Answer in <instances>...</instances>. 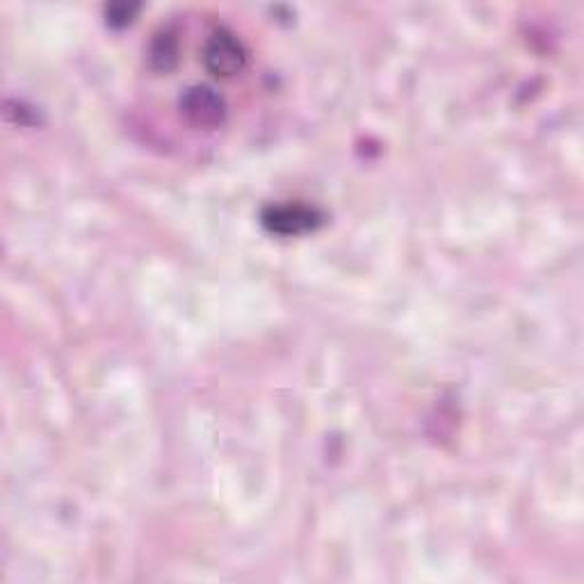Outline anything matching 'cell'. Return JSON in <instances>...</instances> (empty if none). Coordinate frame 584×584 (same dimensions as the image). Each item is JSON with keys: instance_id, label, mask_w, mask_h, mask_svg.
Wrapping results in <instances>:
<instances>
[{"instance_id": "cell-1", "label": "cell", "mask_w": 584, "mask_h": 584, "mask_svg": "<svg viewBox=\"0 0 584 584\" xmlns=\"http://www.w3.org/2000/svg\"><path fill=\"white\" fill-rule=\"evenodd\" d=\"M204 60H206V66H208L211 74L229 78V76H236L238 72H242V66L246 62V53L242 49L240 39H236L233 33L217 30L206 43Z\"/></svg>"}, {"instance_id": "cell-2", "label": "cell", "mask_w": 584, "mask_h": 584, "mask_svg": "<svg viewBox=\"0 0 584 584\" xmlns=\"http://www.w3.org/2000/svg\"><path fill=\"white\" fill-rule=\"evenodd\" d=\"M181 110L192 126L215 128L224 122L227 105L211 87H192L181 97Z\"/></svg>"}, {"instance_id": "cell-3", "label": "cell", "mask_w": 584, "mask_h": 584, "mask_svg": "<svg viewBox=\"0 0 584 584\" xmlns=\"http://www.w3.org/2000/svg\"><path fill=\"white\" fill-rule=\"evenodd\" d=\"M265 227L281 236H297L304 231L316 229V224L320 221L316 211H310L306 206H281L272 208L265 215Z\"/></svg>"}]
</instances>
